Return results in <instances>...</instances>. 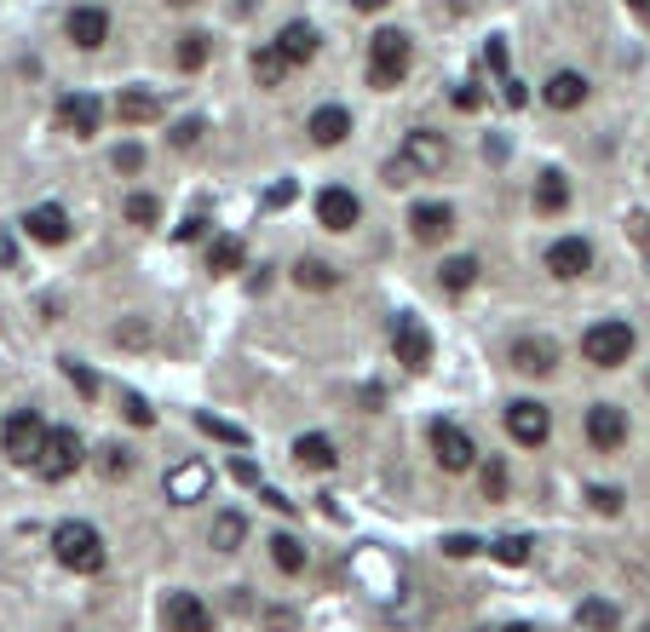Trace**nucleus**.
<instances>
[{"label":"nucleus","instance_id":"nucleus-5","mask_svg":"<svg viewBox=\"0 0 650 632\" xmlns=\"http://www.w3.org/2000/svg\"><path fill=\"white\" fill-rule=\"evenodd\" d=\"M40 443H47V420H40L35 409H17V414L0 420V448H7L12 466H29V472H35Z\"/></svg>","mask_w":650,"mask_h":632},{"label":"nucleus","instance_id":"nucleus-8","mask_svg":"<svg viewBox=\"0 0 650 632\" xmlns=\"http://www.w3.org/2000/svg\"><path fill=\"white\" fill-rule=\"evenodd\" d=\"M392 351H397V362H403L409 374H420L426 362H432V334H426L420 317H409V311L392 317Z\"/></svg>","mask_w":650,"mask_h":632},{"label":"nucleus","instance_id":"nucleus-44","mask_svg":"<svg viewBox=\"0 0 650 632\" xmlns=\"http://www.w3.org/2000/svg\"><path fill=\"white\" fill-rule=\"evenodd\" d=\"M501 98H506V110H524V104H530V92H524L518 75H501Z\"/></svg>","mask_w":650,"mask_h":632},{"label":"nucleus","instance_id":"nucleus-23","mask_svg":"<svg viewBox=\"0 0 650 632\" xmlns=\"http://www.w3.org/2000/svg\"><path fill=\"white\" fill-rule=\"evenodd\" d=\"M115 115L127 121V127H150V121L161 115V98L156 92H145V87H127L115 98Z\"/></svg>","mask_w":650,"mask_h":632},{"label":"nucleus","instance_id":"nucleus-24","mask_svg":"<svg viewBox=\"0 0 650 632\" xmlns=\"http://www.w3.org/2000/svg\"><path fill=\"white\" fill-rule=\"evenodd\" d=\"M294 460L306 466V472H334V443L322 437V432H306V437H294Z\"/></svg>","mask_w":650,"mask_h":632},{"label":"nucleus","instance_id":"nucleus-32","mask_svg":"<svg viewBox=\"0 0 650 632\" xmlns=\"http://www.w3.org/2000/svg\"><path fill=\"white\" fill-rule=\"evenodd\" d=\"M121 213H127V224H138V231H150V224L161 219V201L150 190H133L127 201H121Z\"/></svg>","mask_w":650,"mask_h":632},{"label":"nucleus","instance_id":"nucleus-34","mask_svg":"<svg viewBox=\"0 0 650 632\" xmlns=\"http://www.w3.org/2000/svg\"><path fill=\"white\" fill-rule=\"evenodd\" d=\"M478 483H483V500H506V483H513V478H506V460H478Z\"/></svg>","mask_w":650,"mask_h":632},{"label":"nucleus","instance_id":"nucleus-47","mask_svg":"<svg viewBox=\"0 0 650 632\" xmlns=\"http://www.w3.org/2000/svg\"><path fill=\"white\" fill-rule=\"evenodd\" d=\"M443 553L450 558H478V535H443Z\"/></svg>","mask_w":650,"mask_h":632},{"label":"nucleus","instance_id":"nucleus-15","mask_svg":"<svg viewBox=\"0 0 650 632\" xmlns=\"http://www.w3.org/2000/svg\"><path fill=\"white\" fill-rule=\"evenodd\" d=\"M271 47L282 52V64H311V58L322 52V29L317 24H306V17H294V24H282V35L271 40Z\"/></svg>","mask_w":650,"mask_h":632},{"label":"nucleus","instance_id":"nucleus-50","mask_svg":"<svg viewBox=\"0 0 650 632\" xmlns=\"http://www.w3.org/2000/svg\"><path fill=\"white\" fill-rule=\"evenodd\" d=\"M121 414H127L133 425H150V420H156V409H150L145 397H127V409H121Z\"/></svg>","mask_w":650,"mask_h":632},{"label":"nucleus","instance_id":"nucleus-17","mask_svg":"<svg viewBox=\"0 0 650 632\" xmlns=\"http://www.w3.org/2000/svg\"><path fill=\"white\" fill-rule=\"evenodd\" d=\"M58 121H64L75 138H98V127H105V104H98L93 92H64L58 98Z\"/></svg>","mask_w":650,"mask_h":632},{"label":"nucleus","instance_id":"nucleus-21","mask_svg":"<svg viewBox=\"0 0 650 632\" xmlns=\"http://www.w3.org/2000/svg\"><path fill=\"white\" fill-rule=\"evenodd\" d=\"M587 92H593V87H587L581 70H553V75H547V87H541L547 110H581Z\"/></svg>","mask_w":650,"mask_h":632},{"label":"nucleus","instance_id":"nucleus-31","mask_svg":"<svg viewBox=\"0 0 650 632\" xmlns=\"http://www.w3.org/2000/svg\"><path fill=\"white\" fill-rule=\"evenodd\" d=\"M576 621H581L587 632H616V627H622L616 604H604V598H587V604L576 609Z\"/></svg>","mask_w":650,"mask_h":632},{"label":"nucleus","instance_id":"nucleus-33","mask_svg":"<svg viewBox=\"0 0 650 632\" xmlns=\"http://www.w3.org/2000/svg\"><path fill=\"white\" fill-rule=\"evenodd\" d=\"M282 75H289L282 52H277V47H259V52H254V80H259V87H282Z\"/></svg>","mask_w":650,"mask_h":632},{"label":"nucleus","instance_id":"nucleus-9","mask_svg":"<svg viewBox=\"0 0 650 632\" xmlns=\"http://www.w3.org/2000/svg\"><path fill=\"white\" fill-rule=\"evenodd\" d=\"M547 432H553V414H547V402L536 397H518V402H506V437L524 443V448H541Z\"/></svg>","mask_w":650,"mask_h":632},{"label":"nucleus","instance_id":"nucleus-39","mask_svg":"<svg viewBox=\"0 0 650 632\" xmlns=\"http://www.w3.org/2000/svg\"><path fill=\"white\" fill-rule=\"evenodd\" d=\"M530 546H536L530 535H501L495 541V558L501 563H530Z\"/></svg>","mask_w":650,"mask_h":632},{"label":"nucleus","instance_id":"nucleus-53","mask_svg":"<svg viewBox=\"0 0 650 632\" xmlns=\"http://www.w3.org/2000/svg\"><path fill=\"white\" fill-rule=\"evenodd\" d=\"M266 621H271V632H289V627H294V616H289V609H271Z\"/></svg>","mask_w":650,"mask_h":632},{"label":"nucleus","instance_id":"nucleus-10","mask_svg":"<svg viewBox=\"0 0 650 632\" xmlns=\"http://www.w3.org/2000/svg\"><path fill=\"white\" fill-rule=\"evenodd\" d=\"M161 627L168 632H213V609L196 593H168L161 598Z\"/></svg>","mask_w":650,"mask_h":632},{"label":"nucleus","instance_id":"nucleus-55","mask_svg":"<svg viewBox=\"0 0 650 632\" xmlns=\"http://www.w3.org/2000/svg\"><path fill=\"white\" fill-rule=\"evenodd\" d=\"M627 7L639 12V24H650V0H627Z\"/></svg>","mask_w":650,"mask_h":632},{"label":"nucleus","instance_id":"nucleus-29","mask_svg":"<svg viewBox=\"0 0 650 632\" xmlns=\"http://www.w3.org/2000/svg\"><path fill=\"white\" fill-rule=\"evenodd\" d=\"M271 563L282 569V575H299V569H306V541L299 535H271Z\"/></svg>","mask_w":650,"mask_h":632},{"label":"nucleus","instance_id":"nucleus-28","mask_svg":"<svg viewBox=\"0 0 650 632\" xmlns=\"http://www.w3.org/2000/svg\"><path fill=\"white\" fill-rule=\"evenodd\" d=\"M438 282H443V294H466V288H473V282H478V259H473V253H461V259H443Z\"/></svg>","mask_w":650,"mask_h":632},{"label":"nucleus","instance_id":"nucleus-4","mask_svg":"<svg viewBox=\"0 0 650 632\" xmlns=\"http://www.w3.org/2000/svg\"><path fill=\"white\" fill-rule=\"evenodd\" d=\"M581 357L593 362V369H622V362L634 357V329H627V322H616V317L593 322V329L581 334Z\"/></svg>","mask_w":650,"mask_h":632},{"label":"nucleus","instance_id":"nucleus-16","mask_svg":"<svg viewBox=\"0 0 650 632\" xmlns=\"http://www.w3.org/2000/svg\"><path fill=\"white\" fill-rule=\"evenodd\" d=\"M24 231L40 241V248H64V241L75 236V224H70V213L58 208V201H40V208L24 213Z\"/></svg>","mask_w":650,"mask_h":632},{"label":"nucleus","instance_id":"nucleus-42","mask_svg":"<svg viewBox=\"0 0 650 632\" xmlns=\"http://www.w3.org/2000/svg\"><path fill=\"white\" fill-rule=\"evenodd\" d=\"M201 133H208V121H179V127H173V150H196Z\"/></svg>","mask_w":650,"mask_h":632},{"label":"nucleus","instance_id":"nucleus-27","mask_svg":"<svg viewBox=\"0 0 650 632\" xmlns=\"http://www.w3.org/2000/svg\"><path fill=\"white\" fill-rule=\"evenodd\" d=\"M208 541L219 546V553H236V546L248 541V518H242V512H219L213 529H208Z\"/></svg>","mask_w":650,"mask_h":632},{"label":"nucleus","instance_id":"nucleus-38","mask_svg":"<svg viewBox=\"0 0 650 632\" xmlns=\"http://www.w3.org/2000/svg\"><path fill=\"white\" fill-rule=\"evenodd\" d=\"M64 374H70V385H75V392H81V397H87V402H98V374L87 369V362H75V357H64Z\"/></svg>","mask_w":650,"mask_h":632},{"label":"nucleus","instance_id":"nucleus-43","mask_svg":"<svg viewBox=\"0 0 650 632\" xmlns=\"http://www.w3.org/2000/svg\"><path fill=\"white\" fill-rule=\"evenodd\" d=\"M587 500H593V512H604V518L622 512V488H587Z\"/></svg>","mask_w":650,"mask_h":632},{"label":"nucleus","instance_id":"nucleus-45","mask_svg":"<svg viewBox=\"0 0 650 632\" xmlns=\"http://www.w3.org/2000/svg\"><path fill=\"white\" fill-rule=\"evenodd\" d=\"M231 478H236L242 488H259V466H254L248 455H231Z\"/></svg>","mask_w":650,"mask_h":632},{"label":"nucleus","instance_id":"nucleus-40","mask_svg":"<svg viewBox=\"0 0 650 632\" xmlns=\"http://www.w3.org/2000/svg\"><path fill=\"white\" fill-rule=\"evenodd\" d=\"M115 173H145V145H133V138H127V145H115Z\"/></svg>","mask_w":650,"mask_h":632},{"label":"nucleus","instance_id":"nucleus-36","mask_svg":"<svg viewBox=\"0 0 650 632\" xmlns=\"http://www.w3.org/2000/svg\"><path fill=\"white\" fill-rule=\"evenodd\" d=\"M179 70H201L208 64V35H179Z\"/></svg>","mask_w":650,"mask_h":632},{"label":"nucleus","instance_id":"nucleus-14","mask_svg":"<svg viewBox=\"0 0 650 632\" xmlns=\"http://www.w3.org/2000/svg\"><path fill=\"white\" fill-rule=\"evenodd\" d=\"M587 443H593L599 455H616L627 443V414L616 402H593V409H587Z\"/></svg>","mask_w":650,"mask_h":632},{"label":"nucleus","instance_id":"nucleus-49","mask_svg":"<svg viewBox=\"0 0 650 632\" xmlns=\"http://www.w3.org/2000/svg\"><path fill=\"white\" fill-rule=\"evenodd\" d=\"M294 196H299V185H294V178H282V185H271V190H266V208H289Z\"/></svg>","mask_w":650,"mask_h":632},{"label":"nucleus","instance_id":"nucleus-57","mask_svg":"<svg viewBox=\"0 0 650 632\" xmlns=\"http://www.w3.org/2000/svg\"><path fill=\"white\" fill-rule=\"evenodd\" d=\"M173 7H191V0H173Z\"/></svg>","mask_w":650,"mask_h":632},{"label":"nucleus","instance_id":"nucleus-26","mask_svg":"<svg viewBox=\"0 0 650 632\" xmlns=\"http://www.w3.org/2000/svg\"><path fill=\"white\" fill-rule=\"evenodd\" d=\"M242 259H248L242 236H219L213 248H208V271H213V276H236V271H242Z\"/></svg>","mask_w":650,"mask_h":632},{"label":"nucleus","instance_id":"nucleus-51","mask_svg":"<svg viewBox=\"0 0 650 632\" xmlns=\"http://www.w3.org/2000/svg\"><path fill=\"white\" fill-rule=\"evenodd\" d=\"M409 178H415V168H409V161H392V168H385V185H409Z\"/></svg>","mask_w":650,"mask_h":632},{"label":"nucleus","instance_id":"nucleus-41","mask_svg":"<svg viewBox=\"0 0 650 632\" xmlns=\"http://www.w3.org/2000/svg\"><path fill=\"white\" fill-rule=\"evenodd\" d=\"M450 98H455V110H483V87H478V75H466Z\"/></svg>","mask_w":650,"mask_h":632},{"label":"nucleus","instance_id":"nucleus-46","mask_svg":"<svg viewBox=\"0 0 650 632\" xmlns=\"http://www.w3.org/2000/svg\"><path fill=\"white\" fill-rule=\"evenodd\" d=\"M483 64H490L495 75H513V70H506V40H501V35L483 40Z\"/></svg>","mask_w":650,"mask_h":632},{"label":"nucleus","instance_id":"nucleus-11","mask_svg":"<svg viewBox=\"0 0 650 632\" xmlns=\"http://www.w3.org/2000/svg\"><path fill=\"white\" fill-rule=\"evenodd\" d=\"M547 271H553L559 282H576L593 271V241L587 236H559L553 248H547Z\"/></svg>","mask_w":650,"mask_h":632},{"label":"nucleus","instance_id":"nucleus-37","mask_svg":"<svg viewBox=\"0 0 650 632\" xmlns=\"http://www.w3.org/2000/svg\"><path fill=\"white\" fill-rule=\"evenodd\" d=\"M98 472H105V478H127V472H133V455H127L121 443L98 448Z\"/></svg>","mask_w":650,"mask_h":632},{"label":"nucleus","instance_id":"nucleus-2","mask_svg":"<svg viewBox=\"0 0 650 632\" xmlns=\"http://www.w3.org/2000/svg\"><path fill=\"white\" fill-rule=\"evenodd\" d=\"M415 64V47H409V35L403 29H375L369 40V87H403V75H409Z\"/></svg>","mask_w":650,"mask_h":632},{"label":"nucleus","instance_id":"nucleus-52","mask_svg":"<svg viewBox=\"0 0 650 632\" xmlns=\"http://www.w3.org/2000/svg\"><path fill=\"white\" fill-rule=\"evenodd\" d=\"M225 604L236 609V616H248V609H254V586H236V593H231Z\"/></svg>","mask_w":650,"mask_h":632},{"label":"nucleus","instance_id":"nucleus-20","mask_svg":"<svg viewBox=\"0 0 650 632\" xmlns=\"http://www.w3.org/2000/svg\"><path fill=\"white\" fill-rule=\"evenodd\" d=\"M317 219L329 224V231H352V224L363 219V208H357V196L345 185H322L317 190Z\"/></svg>","mask_w":650,"mask_h":632},{"label":"nucleus","instance_id":"nucleus-48","mask_svg":"<svg viewBox=\"0 0 650 632\" xmlns=\"http://www.w3.org/2000/svg\"><path fill=\"white\" fill-rule=\"evenodd\" d=\"M173 236H179V241H201V236H208V213H191Z\"/></svg>","mask_w":650,"mask_h":632},{"label":"nucleus","instance_id":"nucleus-3","mask_svg":"<svg viewBox=\"0 0 650 632\" xmlns=\"http://www.w3.org/2000/svg\"><path fill=\"white\" fill-rule=\"evenodd\" d=\"M81 466H87V443H81L75 425H47V443H40L35 472L47 478V483H64V478L81 472Z\"/></svg>","mask_w":650,"mask_h":632},{"label":"nucleus","instance_id":"nucleus-12","mask_svg":"<svg viewBox=\"0 0 650 632\" xmlns=\"http://www.w3.org/2000/svg\"><path fill=\"white\" fill-rule=\"evenodd\" d=\"M64 35H70V47H81V52H98L110 40V12L105 7H75L70 17H64Z\"/></svg>","mask_w":650,"mask_h":632},{"label":"nucleus","instance_id":"nucleus-13","mask_svg":"<svg viewBox=\"0 0 650 632\" xmlns=\"http://www.w3.org/2000/svg\"><path fill=\"white\" fill-rule=\"evenodd\" d=\"M513 369L518 374H530V380H541V374H553L559 369V339H547V334H524V339H513Z\"/></svg>","mask_w":650,"mask_h":632},{"label":"nucleus","instance_id":"nucleus-54","mask_svg":"<svg viewBox=\"0 0 650 632\" xmlns=\"http://www.w3.org/2000/svg\"><path fill=\"white\" fill-rule=\"evenodd\" d=\"M357 12H380V7H392V0H352Z\"/></svg>","mask_w":650,"mask_h":632},{"label":"nucleus","instance_id":"nucleus-30","mask_svg":"<svg viewBox=\"0 0 650 632\" xmlns=\"http://www.w3.org/2000/svg\"><path fill=\"white\" fill-rule=\"evenodd\" d=\"M294 282H299V288H311V294H322V288H340V271H334V264H322V259H299Z\"/></svg>","mask_w":650,"mask_h":632},{"label":"nucleus","instance_id":"nucleus-56","mask_svg":"<svg viewBox=\"0 0 650 632\" xmlns=\"http://www.w3.org/2000/svg\"><path fill=\"white\" fill-rule=\"evenodd\" d=\"M501 632H536V627H524V621H513V627H501Z\"/></svg>","mask_w":650,"mask_h":632},{"label":"nucleus","instance_id":"nucleus-35","mask_svg":"<svg viewBox=\"0 0 650 632\" xmlns=\"http://www.w3.org/2000/svg\"><path fill=\"white\" fill-rule=\"evenodd\" d=\"M196 425H201L208 437L231 443V448H248V432H242V425H231V420H219V414H196Z\"/></svg>","mask_w":650,"mask_h":632},{"label":"nucleus","instance_id":"nucleus-19","mask_svg":"<svg viewBox=\"0 0 650 632\" xmlns=\"http://www.w3.org/2000/svg\"><path fill=\"white\" fill-rule=\"evenodd\" d=\"M208 483H213V472L201 460H179L173 472H168V500L196 506V500H208Z\"/></svg>","mask_w":650,"mask_h":632},{"label":"nucleus","instance_id":"nucleus-6","mask_svg":"<svg viewBox=\"0 0 650 632\" xmlns=\"http://www.w3.org/2000/svg\"><path fill=\"white\" fill-rule=\"evenodd\" d=\"M426 443H432V455H438L443 472H473V466L483 460V455H478V443L466 437V425H455V420H432Z\"/></svg>","mask_w":650,"mask_h":632},{"label":"nucleus","instance_id":"nucleus-22","mask_svg":"<svg viewBox=\"0 0 650 632\" xmlns=\"http://www.w3.org/2000/svg\"><path fill=\"white\" fill-rule=\"evenodd\" d=\"M345 138H352V110L345 104H317L311 110V145H345Z\"/></svg>","mask_w":650,"mask_h":632},{"label":"nucleus","instance_id":"nucleus-1","mask_svg":"<svg viewBox=\"0 0 650 632\" xmlns=\"http://www.w3.org/2000/svg\"><path fill=\"white\" fill-rule=\"evenodd\" d=\"M52 558L64 569H75V575H98V569H105V535H98L93 523L70 518V523L52 529Z\"/></svg>","mask_w":650,"mask_h":632},{"label":"nucleus","instance_id":"nucleus-7","mask_svg":"<svg viewBox=\"0 0 650 632\" xmlns=\"http://www.w3.org/2000/svg\"><path fill=\"white\" fill-rule=\"evenodd\" d=\"M403 161L415 168V178H438V173H450L455 150H450V138H443V133H432V127H415L409 138H403Z\"/></svg>","mask_w":650,"mask_h":632},{"label":"nucleus","instance_id":"nucleus-18","mask_svg":"<svg viewBox=\"0 0 650 632\" xmlns=\"http://www.w3.org/2000/svg\"><path fill=\"white\" fill-rule=\"evenodd\" d=\"M450 231H455V208H450V201H420V208H409V236L426 241V248L443 241Z\"/></svg>","mask_w":650,"mask_h":632},{"label":"nucleus","instance_id":"nucleus-25","mask_svg":"<svg viewBox=\"0 0 650 632\" xmlns=\"http://www.w3.org/2000/svg\"><path fill=\"white\" fill-rule=\"evenodd\" d=\"M564 208H571V178H564V173H541L536 178V213L559 219Z\"/></svg>","mask_w":650,"mask_h":632}]
</instances>
